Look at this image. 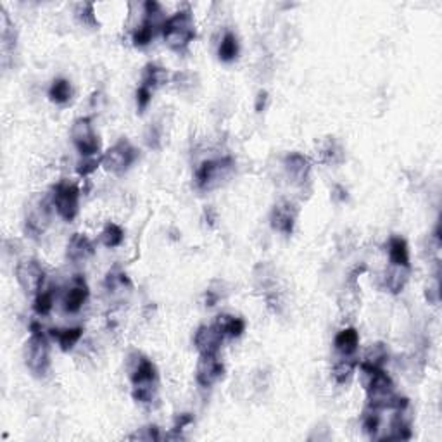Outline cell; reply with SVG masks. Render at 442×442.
Instances as JSON below:
<instances>
[{
  "mask_svg": "<svg viewBox=\"0 0 442 442\" xmlns=\"http://www.w3.org/2000/svg\"><path fill=\"white\" fill-rule=\"evenodd\" d=\"M131 396L140 405H151L158 394L159 374L158 367L149 358L135 353L130 358Z\"/></svg>",
  "mask_w": 442,
  "mask_h": 442,
  "instance_id": "1",
  "label": "cell"
},
{
  "mask_svg": "<svg viewBox=\"0 0 442 442\" xmlns=\"http://www.w3.org/2000/svg\"><path fill=\"white\" fill-rule=\"evenodd\" d=\"M163 37L168 47L175 52H185L196 38V23L190 9H180L168 17L163 26Z\"/></svg>",
  "mask_w": 442,
  "mask_h": 442,
  "instance_id": "2",
  "label": "cell"
},
{
  "mask_svg": "<svg viewBox=\"0 0 442 442\" xmlns=\"http://www.w3.org/2000/svg\"><path fill=\"white\" fill-rule=\"evenodd\" d=\"M24 365L38 378L45 377L50 370V347L38 323H31V335L24 344Z\"/></svg>",
  "mask_w": 442,
  "mask_h": 442,
  "instance_id": "3",
  "label": "cell"
},
{
  "mask_svg": "<svg viewBox=\"0 0 442 442\" xmlns=\"http://www.w3.org/2000/svg\"><path fill=\"white\" fill-rule=\"evenodd\" d=\"M235 169V161L230 156L218 159H206L196 169L194 182L199 190H211L220 187Z\"/></svg>",
  "mask_w": 442,
  "mask_h": 442,
  "instance_id": "4",
  "label": "cell"
},
{
  "mask_svg": "<svg viewBox=\"0 0 442 442\" xmlns=\"http://www.w3.org/2000/svg\"><path fill=\"white\" fill-rule=\"evenodd\" d=\"M399 396L396 394V387L392 378L385 370L374 371L368 375L367 382V399L368 405L378 409H392L396 406Z\"/></svg>",
  "mask_w": 442,
  "mask_h": 442,
  "instance_id": "5",
  "label": "cell"
},
{
  "mask_svg": "<svg viewBox=\"0 0 442 442\" xmlns=\"http://www.w3.org/2000/svg\"><path fill=\"white\" fill-rule=\"evenodd\" d=\"M144 21L135 28L133 35H131V42L135 47H145L154 40L156 35L163 31V26L166 23V16L163 12L161 6L154 0H149L144 3Z\"/></svg>",
  "mask_w": 442,
  "mask_h": 442,
  "instance_id": "6",
  "label": "cell"
},
{
  "mask_svg": "<svg viewBox=\"0 0 442 442\" xmlns=\"http://www.w3.org/2000/svg\"><path fill=\"white\" fill-rule=\"evenodd\" d=\"M52 206L64 221H73L80 211V189L76 183L62 180L52 189Z\"/></svg>",
  "mask_w": 442,
  "mask_h": 442,
  "instance_id": "7",
  "label": "cell"
},
{
  "mask_svg": "<svg viewBox=\"0 0 442 442\" xmlns=\"http://www.w3.org/2000/svg\"><path fill=\"white\" fill-rule=\"evenodd\" d=\"M138 159V151L131 145L130 140L121 138L120 142L113 145L109 151L102 154V166L113 175H123L125 172L131 168L135 161Z\"/></svg>",
  "mask_w": 442,
  "mask_h": 442,
  "instance_id": "8",
  "label": "cell"
},
{
  "mask_svg": "<svg viewBox=\"0 0 442 442\" xmlns=\"http://www.w3.org/2000/svg\"><path fill=\"white\" fill-rule=\"evenodd\" d=\"M71 140L82 158H95L100 152V138L90 118H78L71 127Z\"/></svg>",
  "mask_w": 442,
  "mask_h": 442,
  "instance_id": "9",
  "label": "cell"
},
{
  "mask_svg": "<svg viewBox=\"0 0 442 442\" xmlns=\"http://www.w3.org/2000/svg\"><path fill=\"white\" fill-rule=\"evenodd\" d=\"M16 280L19 287L23 288L26 294L35 295L45 282V270L42 263L35 257H24L16 264Z\"/></svg>",
  "mask_w": 442,
  "mask_h": 442,
  "instance_id": "10",
  "label": "cell"
},
{
  "mask_svg": "<svg viewBox=\"0 0 442 442\" xmlns=\"http://www.w3.org/2000/svg\"><path fill=\"white\" fill-rule=\"evenodd\" d=\"M297 208L291 201H280L273 206L270 213V225L275 232L282 235H292L294 232L295 221H297Z\"/></svg>",
  "mask_w": 442,
  "mask_h": 442,
  "instance_id": "11",
  "label": "cell"
},
{
  "mask_svg": "<svg viewBox=\"0 0 442 442\" xmlns=\"http://www.w3.org/2000/svg\"><path fill=\"white\" fill-rule=\"evenodd\" d=\"M223 375H225V365L218 354H206L199 358L196 378L201 387H213L217 382L221 380Z\"/></svg>",
  "mask_w": 442,
  "mask_h": 442,
  "instance_id": "12",
  "label": "cell"
},
{
  "mask_svg": "<svg viewBox=\"0 0 442 442\" xmlns=\"http://www.w3.org/2000/svg\"><path fill=\"white\" fill-rule=\"evenodd\" d=\"M48 201H38L35 206H31L26 211V217H24V233H26L30 239L38 240L45 233L48 226Z\"/></svg>",
  "mask_w": 442,
  "mask_h": 442,
  "instance_id": "13",
  "label": "cell"
},
{
  "mask_svg": "<svg viewBox=\"0 0 442 442\" xmlns=\"http://www.w3.org/2000/svg\"><path fill=\"white\" fill-rule=\"evenodd\" d=\"M284 168L288 180L294 185H304L309 182L311 176V163L301 152H291L284 158Z\"/></svg>",
  "mask_w": 442,
  "mask_h": 442,
  "instance_id": "14",
  "label": "cell"
},
{
  "mask_svg": "<svg viewBox=\"0 0 442 442\" xmlns=\"http://www.w3.org/2000/svg\"><path fill=\"white\" fill-rule=\"evenodd\" d=\"M17 31L9 14L3 7H0V50H2V64L7 66L16 52Z\"/></svg>",
  "mask_w": 442,
  "mask_h": 442,
  "instance_id": "15",
  "label": "cell"
},
{
  "mask_svg": "<svg viewBox=\"0 0 442 442\" xmlns=\"http://www.w3.org/2000/svg\"><path fill=\"white\" fill-rule=\"evenodd\" d=\"M90 295L89 284H86L85 278L82 275H76L73 278L71 285L68 287V291L64 292V297H62V308L66 313H78L83 308V304L86 302Z\"/></svg>",
  "mask_w": 442,
  "mask_h": 442,
  "instance_id": "16",
  "label": "cell"
},
{
  "mask_svg": "<svg viewBox=\"0 0 442 442\" xmlns=\"http://www.w3.org/2000/svg\"><path fill=\"white\" fill-rule=\"evenodd\" d=\"M223 339H225V337H223L220 330L214 326V323L213 325H203L197 329L196 335H194V346L199 351L201 356L218 354Z\"/></svg>",
  "mask_w": 442,
  "mask_h": 442,
  "instance_id": "17",
  "label": "cell"
},
{
  "mask_svg": "<svg viewBox=\"0 0 442 442\" xmlns=\"http://www.w3.org/2000/svg\"><path fill=\"white\" fill-rule=\"evenodd\" d=\"M93 254H95V247H93L92 240L85 233H73L66 246V257L71 263H83V261L90 259Z\"/></svg>",
  "mask_w": 442,
  "mask_h": 442,
  "instance_id": "18",
  "label": "cell"
},
{
  "mask_svg": "<svg viewBox=\"0 0 442 442\" xmlns=\"http://www.w3.org/2000/svg\"><path fill=\"white\" fill-rule=\"evenodd\" d=\"M389 361V351H387V346L382 342H377L374 344V346L370 347V349L367 351V354H365V358L361 360V363L358 361V365H360L361 371H363L365 375H371L374 371H378V370H384L385 363Z\"/></svg>",
  "mask_w": 442,
  "mask_h": 442,
  "instance_id": "19",
  "label": "cell"
},
{
  "mask_svg": "<svg viewBox=\"0 0 442 442\" xmlns=\"http://www.w3.org/2000/svg\"><path fill=\"white\" fill-rule=\"evenodd\" d=\"M333 347L340 356H354L360 347V333L354 326H346L333 339Z\"/></svg>",
  "mask_w": 442,
  "mask_h": 442,
  "instance_id": "20",
  "label": "cell"
},
{
  "mask_svg": "<svg viewBox=\"0 0 442 442\" xmlns=\"http://www.w3.org/2000/svg\"><path fill=\"white\" fill-rule=\"evenodd\" d=\"M409 270H412V268L391 264V268H389L384 273V277H382V284H384L385 291H389L391 294H399V292H403V288L408 284Z\"/></svg>",
  "mask_w": 442,
  "mask_h": 442,
  "instance_id": "21",
  "label": "cell"
},
{
  "mask_svg": "<svg viewBox=\"0 0 442 442\" xmlns=\"http://www.w3.org/2000/svg\"><path fill=\"white\" fill-rule=\"evenodd\" d=\"M254 285L264 295L277 291V273L270 263H259L254 268Z\"/></svg>",
  "mask_w": 442,
  "mask_h": 442,
  "instance_id": "22",
  "label": "cell"
},
{
  "mask_svg": "<svg viewBox=\"0 0 442 442\" xmlns=\"http://www.w3.org/2000/svg\"><path fill=\"white\" fill-rule=\"evenodd\" d=\"M387 252H389V259H391V264H396V266L412 268V263H409L408 242H406L403 237L394 235L389 239Z\"/></svg>",
  "mask_w": 442,
  "mask_h": 442,
  "instance_id": "23",
  "label": "cell"
},
{
  "mask_svg": "<svg viewBox=\"0 0 442 442\" xmlns=\"http://www.w3.org/2000/svg\"><path fill=\"white\" fill-rule=\"evenodd\" d=\"M344 159H346V152L340 142L333 137L326 138L320 149V161L326 166H339L342 165Z\"/></svg>",
  "mask_w": 442,
  "mask_h": 442,
  "instance_id": "24",
  "label": "cell"
},
{
  "mask_svg": "<svg viewBox=\"0 0 442 442\" xmlns=\"http://www.w3.org/2000/svg\"><path fill=\"white\" fill-rule=\"evenodd\" d=\"M168 80H169L168 69L163 68V66L154 64V62H149V64L144 68V73H142L140 85L147 86L149 90H152V92H154V90L159 89V86L166 85V83H168Z\"/></svg>",
  "mask_w": 442,
  "mask_h": 442,
  "instance_id": "25",
  "label": "cell"
},
{
  "mask_svg": "<svg viewBox=\"0 0 442 442\" xmlns=\"http://www.w3.org/2000/svg\"><path fill=\"white\" fill-rule=\"evenodd\" d=\"M52 339L57 340L59 347H61L64 353L75 349L76 344L80 342V339L83 337V329L82 326H68V329H52L50 330Z\"/></svg>",
  "mask_w": 442,
  "mask_h": 442,
  "instance_id": "26",
  "label": "cell"
},
{
  "mask_svg": "<svg viewBox=\"0 0 442 442\" xmlns=\"http://www.w3.org/2000/svg\"><path fill=\"white\" fill-rule=\"evenodd\" d=\"M214 326L220 330L223 337H230V339H237L246 332V322L240 316L233 315H220L214 322Z\"/></svg>",
  "mask_w": 442,
  "mask_h": 442,
  "instance_id": "27",
  "label": "cell"
},
{
  "mask_svg": "<svg viewBox=\"0 0 442 442\" xmlns=\"http://www.w3.org/2000/svg\"><path fill=\"white\" fill-rule=\"evenodd\" d=\"M104 287H106L107 292L111 294H118V292H130L131 291V282L128 278V275L121 270L120 266H114L113 270L107 271L106 280H104Z\"/></svg>",
  "mask_w": 442,
  "mask_h": 442,
  "instance_id": "28",
  "label": "cell"
},
{
  "mask_svg": "<svg viewBox=\"0 0 442 442\" xmlns=\"http://www.w3.org/2000/svg\"><path fill=\"white\" fill-rule=\"evenodd\" d=\"M358 367V360L354 356H340V360L333 365L332 377L335 384L344 385L351 380L354 375V370Z\"/></svg>",
  "mask_w": 442,
  "mask_h": 442,
  "instance_id": "29",
  "label": "cell"
},
{
  "mask_svg": "<svg viewBox=\"0 0 442 442\" xmlns=\"http://www.w3.org/2000/svg\"><path fill=\"white\" fill-rule=\"evenodd\" d=\"M240 52V45H239V38H237L235 33L232 31H226L225 37L221 38L220 48H218V57L223 62H232L239 57Z\"/></svg>",
  "mask_w": 442,
  "mask_h": 442,
  "instance_id": "30",
  "label": "cell"
},
{
  "mask_svg": "<svg viewBox=\"0 0 442 442\" xmlns=\"http://www.w3.org/2000/svg\"><path fill=\"white\" fill-rule=\"evenodd\" d=\"M382 409L374 408V406L367 405V408L363 409V415H361V427H363V432L368 434L370 437L377 436V432L380 430V422H382Z\"/></svg>",
  "mask_w": 442,
  "mask_h": 442,
  "instance_id": "31",
  "label": "cell"
},
{
  "mask_svg": "<svg viewBox=\"0 0 442 442\" xmlns=\"http://www.w3.org/2000/svg\"><path fill=\"white\" fill-rule=\"evenodd\" d=\"M73 97L71 83L66 78H55L48 89V99L55 104H68Z\"/></svg>",
  "mask_w": 442,
  "mask_h": 442,
  "instance_id": "32",
  "label": "cell"
},
{
  "mask_svg": "<svg viewBox=\"0 0 442 442\" xmlns=\"http://www.w3.org/2000/svg\"><path fill=\"white\" fill-rule=\"evenodd\" d=\"M54 288H47V287H42L40 291L35 294V302H33V308L35 313L40 316H47L48 313L52 311L54 308Z\"/></svg>",
  "mask_w": 442,
  "mask_h": 442,
  "instance_id": "33",
  "label": "cell"
},
{
  "mask_svg": "<svg viewBox=\"0 0 442 442\" xmlns=\"http://www.w3.org/2000/svg\"><path fill=\"white\" fill-rule=\"evenodd\" d=\"M100 240L109 249L120 247L125 240V230L120 225H116V223H106L102 233H100Z\"/></svg>",
  "mask_w": 442,
  "mask_h": 442,
  "instance_id": "34",
  "label": "cell"
},
{
  "mask_svg": "<svg viewBox=\"0 0 442 442\" xmlns=\"http://www.w3.org/2000/svg\"><path fill=\"white\" fill-rule=\"evenodd\" d=\"M76 17L80 19V23L85 24V26L95 28L99 26V21L95 17V10H93V3H78L76 6Z\"/></svg>",
  "mask_w": 442,
  "mask_h": 442,
  "instance_id": "35",
  "label": "cell"
},
{
  "mask_svg": "<svg viewBox=\"0 0 442 442\" xmlns=\"http://www.w3.org/2000/svg\"><path fill=\"white\" fill-rule=\"evenodd\" d=\"M425 299L430 304H439L441 301V271L439 268L436 270L434 277L430 278L429 284L425 287Z\"/></svg>",
  "mask_w": 442,
  "mask_h": 442,
  "instance_id": "36",
  "label": "cell"
},
{
  "mask_svg": "<svg viewBox=\"0 0 442 442\" xmlns=\"http://www.w3.org/2000/svg\"><path fill=\"white\" fill-rule=\"evenodd\" d=\"M192 423H194V416L190 415V413H182V415H178L175 418V425H173L172 432L166 436V439H175V441L183 439L182 432L185 430V427L192 425Z\"/></svg>",
  "mask_w": 442,
  "mask_h": 442,
  "instance_id": "37",
  "label": "cell"
},
{
  "mask_svg": "<svg viewBox=\"0 0 442 442\" xmlns=\"http://www.w3.org/2000/svg\"><path fill=\"white\" fill-rule=\"evenodd\" d=\"M99 166H102V156H95V158H82V161L76 165V173L80 176H89L95 172Z\"/></svg>",
  "mask_w": 442,
  "mask_h": 442,
  "instance_id": "38",
  "label": "cell"
},
{
  "mask_svg": "<svg viewBox=\"0 0 442 442\" xmlns=\"http://www.w3.org/2000/svg\"><path fill=\"white\" fill-rule=\"evenodd\" d=\"M130 441H145V442H152V441H161L163 436L159 432V429L156 425H149L144 427V429H138L137 432L131 434L128 437Z\"/></svg>",
  "mask_w": 442,
  "mask_h": 442,
  "instance_id": "39",
  "label": "cell"
},
{
  "mask_svg": "<svg viewBox=\"0 0 442 442\" xmlns=\"http://www.w3.org/2000/svg\"><path fill=\"white\" fill-rule=\"evenodd\" d=\"M145 142H147V145L151 149H161V144H163V130L158 127V125H151L147 130V133H145Z\"/></svg>",
  "mask_w": 442,
  "mask_h": 442,
  "instance_id": "40",
  "label": "cell"
},
{
  "mask_svg": "<svg viewBox=\"0 0 442 442\" xmlns=\"http://www.w3.org/2000/svg\"><path fill=\"white\" fill-rule=\"evenodd\" d=\"M135 97H137L138 113H144V111L147 109L149 104H151V100H152V90H149L147 86L140 85L137 89V93H135Z\"/></svg>",
  "mask_w": 442,
  "mask_h": 442,
  "instance_id": "41",
  "label": "cell"
},
{
  "mask_svg": "<svg viewBox=\"0 0 442 442\" xmlns=\"http://www.w3.org/2000/svg\"><path fill=\"white\" fill-rule=\"evenodd\" d=\"M332 199L335 201V203H346V201L349 199V196H347V190L344 189L342 185H335L332 190Z\"/></svg>",
  "mask_w": 442,
  "mask_h": 442,
  "instance_id": "42",
  "label": "cell"
},
{
  "mask_svg": "<svg viewBox=\"0 0 442 442\" xmlns=\"http://www.w3.org/2000/svg\"><path fill=\"white\" fill-rule=\"evenodd\" d=\"M266 100H268V93L264 92V90H261L256 97V106H254L257 113H263L264 107H266Z\"/></svg>",
  "mask_w": 442,
  "mask_h": 442,
  "instance_id": "43",
  "label": "cell"
}]
</instances>
